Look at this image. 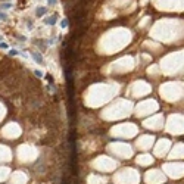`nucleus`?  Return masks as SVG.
<instances>
[{
	"label": "nucleus",
	"mask_w": 184,
	"mask_h": 184,
	"mask_svg": "<svg viewBox=\"0 0 184 184\" xmlns=\"http://www.w3.org/2000/svg\"><path fill=\"white\" fill-rule=\"evenodd\" d=\"M66 25H68V22H66V21H62V27H64V28H65V27H66Z\"/></svg>",
	"instance_id": "8"
},
{
	"label": "nucleus",
	"mask_w": 184,
	"mask_h": 184,
	"mask_svg": "<svg viewBox=\"0 0 184 184\" xmlns=\"http://www.w3.org/2000/svg\"><path fill=\"white\" fill-rule=\"evenodd\" d=\"M56 19H57V15H53V16H50V18L46 19V24H49V25H55V24H56Z\"/></svg>",
	"instance_id": "1"
},
{
	"label": "nucleus",
	"mask_w": 184,
	"mask_h": 184,
	"mask_svg": "<svg viewBox=\"0 0 184 184\" xmlns=\"http://www.w3.org/2000/svg\"><path fill=\"white\" fill-rule=\"evenodd\" d=\"M35 75L37 77H43V72L41 71H35Z\"/></svg>",
	"instance_id": "7"
},
{
	"label": "nucleus",
	"mask_w": 184,
	"mask_h": 184,
	"mask_svg": "<svg viewBox=\"0 0 184 184\" xmlns=\"http://www.w3.org/2000/svg\"><path fill=\"white\" fill-rule=\"evenodd\" d=\"M32 59L37 64H43V57L40 56V53H32Z\"/></svg>",
	"instance_id": "2"
},
{
	"label": "nucleus",
	"mask_w": 184,
	"mask_h": 184,
	"mask_svg": "<svg viewBox=\"0 0 184 184\" xmlns=\"http://www.w3.org/2000/svg\"><path fill=\"white\" fill-rule=\"evenodd\" d=\"M7 18V15L6 14H3V12H0V19H2V21H5Z\"/></svg>",
	"instance_id": "4"
},
{
	"label": "nucleus",
	"mask_w": 184,
	"mask_h": 184,
	"mask_svg": "<svg viewBox=\"0 0 184 184\" xmlns=\"http://www.w3.org/2000/svg\"><path fill=\"white\" fill-rule=\"evenodd\" d=\"M56 3V0H49V5H55Z\"/></svg>",
	"instance_id": "9"
},
{
	"label": "nucleus",
	"mask_w": 184,
	"mask_h": 184,
	"mask_svg": "<svg viewBox=\"0 0 184 184\" xmlns=\"http://www.w3.org/2000/svg\"><path fill=\"white\" fill-rule=\"evenodd\" d=\"M7 7H10V5H9V3H5V5H0V9H7Z\"/></svg>",
	"instance_id": "5"
},
{
	"label": "nucleus",
	"mask_w": 184,
	"mask_h": 184,
	"mask_svg": "<svg viewBox=\"0 0 184 184\" xmlns=\"http://www.w3.org/2000/svg\"><path fill=\"white\" fill-rule=\"evenodd\" d=\"M60 184H65V181H62V183H60Z\"/></svg>",
	"instance_id": "11"
},
{
	"label": "nucleus",
	"mask_w": 184,
	"mask_h": 184,
	"mask_svg": "<svg viewBox=\"0 0 184 184\" xmlns=\"http://www.w3.org/2000/svg\"><path fill=\"white\" fill-rule=\"evenodd\" d=\"M9 55H10V56H15V55H18V52L14 49V50H9Z\"/></svg>",
	"instance_id": "6"
},
{
	"label": "nucleus",
	"mask_w": 184,
	"mask_h": 184,
	"mask_svg": "<svg viewBox=\"0 0 184 184\" xmlns=\"http://www.w3.org/2000/svg\"><path fill=\"white\" fill-rule=\"evenodd\" d=\"M44 12H46V7H39L35 14H37V16H43V15H44Z\"/></svg>",
	"instance_id": "3"
},
{
	"label": "nucleus",
	"mask_w": 184,
	"mask_h": 184,
	"mask_svg": "<svg viewBox=\"0 0 184 184\" xmlns=\"http://www.w3.org/2000/svg\"><path fill=\"white\" fill-rule=\"evenodd\" d=\"M0 47H2V49H6L7 46H6V43H2V44H0Z\"/></svg>",
	"instance_id": "10"
}]
</instances>
